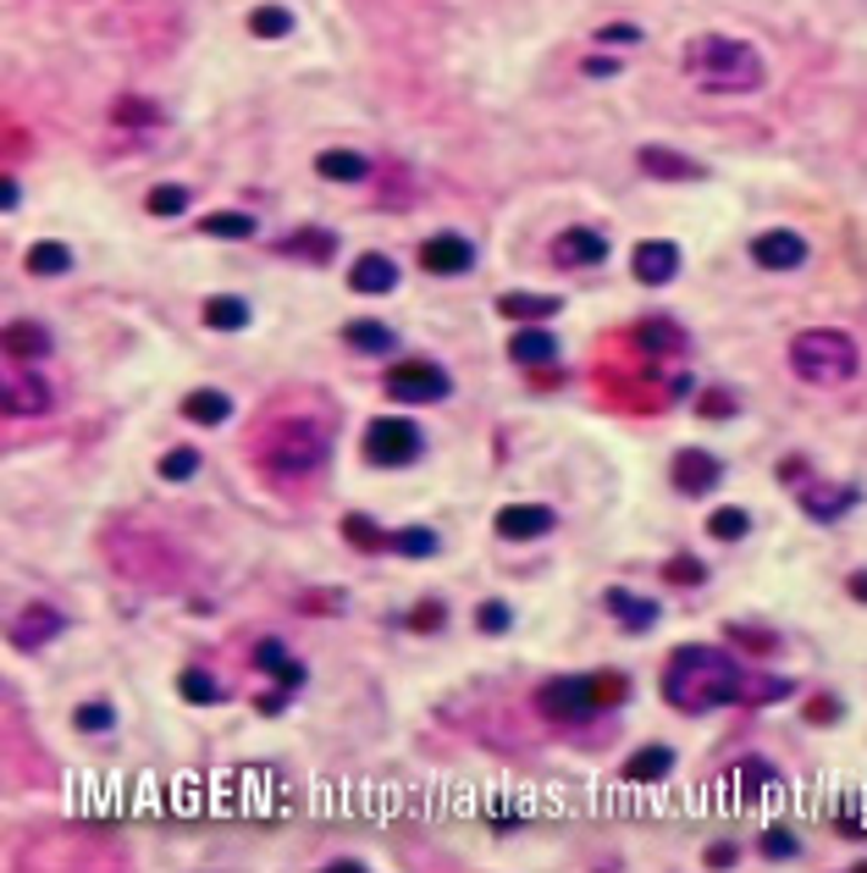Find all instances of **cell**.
Wrapping results in <instances>:
<instances>
[{"label": "cell", "instance_id": "obj_38", "mask_svg": "<svg viewBox=\"0 0 867 873\" xmlns=\"http://www.w3.org/2000/svg\"><path fill=\"white\" fill-rule=\"evenodd\" d=\"M177 691L188 697V703H199V708H210V703H221V686L205 675V669H183V680H177Z\"/></svg>", "mask_w": 867, "mask_h": 873}, {"label": "cell", "instance_id": "obj_25", "mask_svg": "<svg viewBox=\"0 0 867 873\" xmlns=\"http://www.w3.org/2000/svg\"><path fill=\"white\" fill-rule=\"evenodd\" d=\"M183 415H188L194 426H227V421H233V399H227L221 388H194V393L183 399Z\"/></svg>", "mask_w": 867, "mask_h": 873}, {"label": "cell", "instance_id": "obj_14", "mask_svg": "<svg viewBox=\"0 0 867 873\" xmlns=\"http://www.w3.org/2000/svg\"><path fill=\"white\" fill-rule=\"evenodd\" d=\"M674 492H686V498H702V492H713L723 475L719 453H708V448H680L674 453Z\"/></svg>", "mask_w": 867, "mask_h": 873}, {"label": "cell", "instance_id": "obj_13", "mask_svg": "<svg viewBox=\"0 0 867 873\" xmlns=\"http://www.w3.org/2000/svg\"><path fill=\"white\" fill-rule=\"evenodd\" d=\"M559 526V514L548 509V503H509V509H497V520H492V531L503 537V542H536V537H548Z\"/></svg>", "mask_w": 867, "mask_h": 873}, {"label": "cell", "instance_id": "obj_7", "mask_svg": "<svg viewBox=\"0 0 867 873\" xmlns=\"http://www.w3.org/2000/svg\"><path fill=\"white\" fill-rule=\"evenodd\" d=\"M382 388H387L393 404H442L453 393V376L442 365H432V360H398Z\"/></svg>", "mask_w": 867, "mask_h": 873}, {"label": "cell", "instance_id": "obj_49", "mask_svg": "<svg viewBox=\"0 0 867 873\" xmlns=\"http://www.w3.org/2000/svg\"><path fill=\"white\" fill-rule=\"evenodd\" d=\"M585 72H591V78H608V72H619V61H608V56H585Z\"/></svg>", "mask_w": 867, "mask_h": 873}, {"label": "cell", "instance_id": "obj_22", "mask_svg": "<svg viewBox=\"0 0 867 873\" xmlns=\"http://www.w3.org/2000/svg\"><path fill=\"white\" fill-rule=\"evenodd\" d=\"M630 343L647 349V354H680V349H686V332H680L674 315H647V321L630 332Z\"/></svg>", "mask_w": 867, "mask_h": 873}, {"label": "cell", "instance_id": "obj_36", "mask_svg": "<svg viewBox=\"0 0 867 873\" xmlns=\"http://www.w3.org/2000/svg\"><path fill=\"white\" fill-rule=\"evenodd\" d=\"M746 531H751V514H746V509H729V503H723V509L708 514V537H719V542H740Z\"/></svg>", "mask_w": 867, "mask_h": 873}, {"label": "cell", "instance_id": "obj_6", "mask_svg": "<svg viewBox=\"0 0 867 873\" xmlns=\"http://www.w3.org/2000/svg\"><path fill=\"white\" fill-rule=\"evenodd\" d=\"M426 453V432L410 421V415H376L365 426V459L382 464V470H404Z\"/></svg>", "mask_w": 867, "mask_h": 873}, {"label": "cell", "instance_id": "obj_27", "mask_svg": "<svg viewBox=\"0 0 867 873\" xmlns=\"http://www.w3.org/2000/svg\"><path fill=\"white\" fill-rule=\"evenodd\" d=\"M50 349H56V337H50L39 321H11V326H6V354H11V360H45Z\"/></svg>", "mask_w": 867, "mask_h": 873}, {"label": "cell", "instance_id": "obj_4", "mask_svg": "<svg viewBox=\"0 0 867 873\" xmlns=\"http://www.w3.org/2000/svg\"><path fill=\"white\" fill-rule=\"evenodd\" d=\"M790 371L812 388H846L857 371H863V349L851 332H835V326H812V332H796L790 337Z\"/></svg>", "mask_w": 867, "mask_h": 873}, {"label": "cell", "instance_id": "obj_30", "mask_svg": "<svg viewBox=\"0 0 867 873\" xmlns=\"http://www.w3.org/2000/svg\"><path fill=\"white\" fill-rule=\"evenodd\" d=\"M387 553H404V559H436L442 553V537L432 526H398L387 531Z\"/></svg>", "mask_w": 867, "mask_h": 873}, {"label": "cell", "instance_id": "obj_46", "mask_svg": "<svg viewBox=\"0 0 867 873\" xmlns=\"http://www.w3.org/2000/svg\"><path fill=\"white\" fill-rule=\"evenodd\" d=\"M597 39H602V45H641V28H636V22H613V28H602Z\"/></svg>", "mask_w": 867, "mask_h": 873}, {"label": "cell", "instance_id": "obj_21", "mask_svg": "<svg viewBox=\"0 0 867 873\" xmlns=\"http://www.w3.org/2000/svg\"><path fill=\"white\" fill-rule=\"evenodd\" d=\"M559 310H564L559 293H497V315H509L520 326H536V321H548Z\"/></svg>", "mask_w": 867, "mask_h": 873}, {"label": "cell", "instance_id": "obj_5", "mask_svg": "<svg viewBox=\"0 0 867 873\" xmlns=\"http://www.w3.org/2000/svg\"><path fill=\"white\" fill-rule=\"evenodd\" d=\"M608 697H619V680H597V675H559L536 691V708L559 725H575V719H591Z\"/></svg>", "mask_w": 867, "mask_h": 873}, {"label": "cell", "instance_id": "obj_17", "mask_svg": "<svg viewBox=\"0 0 867 873\" xmlns=\"http://www.w3.org/2000/svg\"><path fill=\"white\" fill-rule=\"evenodd\" d=\"M602 608H608L624 630H636V636L658 625V602L641 597V591H624V586H608V591H602Z\"/></svg>", "mask_w": 867, "mask_h": 873}, {"label": "cell", "instance_id": "obj_41", "mask_svg": "<svg viewBox=\"0 0 867 873\" xmlns=\"http://www.w3.org/2000/svg\"><path fill=\"white\" fill-rule=\"evenodd\" d=\"M757 846H762V857H774V863H796V857H801L796 835H790V830H779V824H774V830H762V841H757Z\"/></svg>", "mask_w": 867, "mask_h": 873}, {"label": "cell", "instance_id": "obj_2", "mask_svg": "<svg viewBox=\"0 0 867 873\" xmlns=\"http://www.w3.org/2000/svg\"><path fill=\"white\" fill-rule=\"evenodd\" d=\"M686 72L708 89V95H751L762 89V56L757 45L735 39V33H697L686 45Z\"/></svg>", "mask_w": 867, "mask_h": 873}, {"label": "cell", "instance_id": "obj_19", "mask_svg": "<svg viewBox=\"0 0 867 873\" xmlns=\"http://www.w3.org/2000/svg\"><path fill=\"white\" fill-rule=\"evenodd\" d=\"M509 360L514 365H525V371H536V365H553L559 360V337L536 321V326H520L514 337H509Z\"/></svg>", "mask_w": 867, "mask_h": 873}, {"label": "cell", "instance_id": "obj_9", "mask_svg": "<svg viewBox=\"0 0 867 873\" xmlns=\"http://www.w3.org/2000/svg\"><path fill=\"white\" fill-rule=\"evenodd\" d=\"M421 272H432V277H464V272H475V244L459 238V233H432L421 244Z\"/></svg>", "mask_w": 867, "mask_h": 873}, {"label": "cell", "instance_id": "obj_26", "mask_svg": "<svg viewBox=\"0 0 867 873\" xmlns=\"http://www.w3.org/2000/svg\"><path fill=\"white\" fill-rule=\"evenodd\" d=\"M315 171H321L326 183H365V177H371V160H365L359 149H321V155H315Z\"/></svg>", "mask_w": 867, "mask_h": 873}, {"label": "cell", "instance_id": "obj_11", "mask_svg": "<svg viewBox=\"0 0 867 873\" xmlns=\"http://www.w3.org/2000/svg\"><path fill=\"white\" fill-rule=\"evenodd\" d=\"M0 404H6V415H45V410L56 404V393H50V382H45L39 371L17 365V371H6Z\"/></svg>", "mask_w": 867, "mask_h": 873}, {"label": "cell", "instance_id": "obj_43", "mask_svg": "<svg viewBox=\"0 0 867 873\" xmlns=\"http://www.w3.org/2000/svg\"><path fill=\"white\" fill-rule=\"evenodd\" d=\"M475 625H481L486 636H503V630L514 625V608H509V602H481V608H475Z\"/></svg>", "mask_w": 867, "mask_h": 873}, {"label": "cell", "instance_id": "obj_8", "mask_svg": "<svg viewBox=\"0 0 867 873\" xmlns=\"http://www.w3.org/2000/svg\"><path fill=\"white\" fill-rule=\"evenodd\" d=\"M548 255H553V266H564V272H591V266L608 261V233H602V227H564Z\"/></svg>", "mask_w": 867, "mask_h": 873}, {"label": "cell", "instance_id": "obj_51", "mask_svg": "<svg viewBox=\"0 0 867 873\" xmlns=\"http://www.w3.org/2000/svg\"><path fill=\"white\" fill-rule=\"evenodd\" d=\"M0 205H6V210H17V205H22V188H17L11 177H6V188H0Z\"/></svg>", "mask_w": 867, "mask_h": 873}, {"label": "cell", "instance_id": "obj_31", "mask_svg": "<svg viewBox=\"0 0 867 873\" xmlns=\"http://www.w3.org/2000/svg\"><path fill=\"white\" fill-rule=\"evenodd\" d=\"M33 277H67L72 272V249L67 244H56V238H45V244H33L28 249V261H22Z\"/></svg>", "mask_w": 867, "mask_h": 873}, {"label": "cell", "instance_id": "obj_15", "mask_svg": "<svg viewBox=\"0 0 867 873\" xmlns=\"http://www.w3.org/2000/svg\"><path fill=\"white\" fill-rule=\"evenodd\" d=\"M796 503H801V514H807V520L835 526L846 509H857V487H840V481H801Z\"/></svg>", "mask_w": 867, "mask_h": 873}, {"label": "cell", "instance_id": "obj_10", "mask_svg": "<svg viewBox=\"0 0 867 873\" xmlns=\"http://www.w3.org/2000/svg\"><path fill=\"white\" fill-rule=\"evenodd\" d=\"M751 261L762 272H796V266H807V238L790 233V227H768V233L751 238Z\"/></svg>", "mask_w": 867, "mask_h": 873}, {"label": "cell", "instance_id": "obj_1", "mask_svg": "<svg viewBox=\"0 0 867 873\" xmlns=\"http://www.w3.org/2000/svg\"><path fill=\"white\" fill-rule=\"evenodd\" d=\"M746 664L723 647H708V641H686L669 653L663 664V703L680 708V714H719V708H735L746 703Z\"/></svg>", "mask_w": 867, "mask_h": 873}, {"label": "cell", "instance_id": "obj_12", "mask_svg": "<svg viewBox=\"0 0 867 873\" xmlns=\"http://www.w3.org/2000/svg\"><path fill=\"white\" fill-rule=\"evenodd\" d=\"M630 272H636L641 288H663V283H674V277H680V244H669V238H647V244H636Z\"/></svg>", "mask_w": 867, "mask_h": 873}, {"label": "cell", "instance_id": "obj_39", "mask_svg": "<svg viewBox=\"0 0 867 873\" xmlns=\"http://www.w3.org/2000/svg\"><path fill=\"white\" fill-rule=\"evenodd\" d=\"M199 475V448H171L160 453V481H188Z\"/></svg>", "mask_w": 867, "mask_h": 873}, {"label": "cell", "instance_id": "obj_44", "mask_svg": "<svg viewBox=\"0 0 867 873\" xmlns=\"http://www.w3.org/2000/svg\"><path fill=\"white\" fill-rule=\"evenodd\" d=\"M663 576H669L674 586H702V581H708L702 559H686V553H680V559H669V565H663Z\"/></svg>", "mask_w": 867, "mask_h": 873}, {"label": "cell", "instance_id": "obj_35", "mask_svg": "<svg viewBox=\"0 0 867 873\" xmlns=\"http://www.w3.org/2000/svg\"><path fill=\"white\" fill-rule=\"evenodd\" d=\"M249 33L283 39V33H293V11L288 6H255V11H249Z\"/></svg>", "mask_w": 867, "mask_h": 873}, {"label": "cell", "instance_id": "obj_16", "mask_svg": "<svg viewBox=\"0 0 867 873\" xmlns=\"http://www.w3.org/2000/svg\"><path fill=\"white\" fill-rule=\"evenodd\" d=\"M6 636H11V647H17V653H39L45 641H56V636H61V614H56L50 602H28V608L11 619V630H6Z\"/></svg>", "mask_w": 867, "mask_h": 873}, {"label": "cell", "instance_id": "obj_28", "mask_svg": "<svg viewBox=\"0 0 867 873\" xmlns=\"http://www.w3.org/2000/svg\"><path fill=\"white\" fill-rule=\"evenodd\" d=\"M277 255H298V261H315V266H326V261L337 255V233L304 227V233H293V238H277Z\"/></svg>", "mask_w": 867, "mask_h": 873}, {"label": "cell", "instance_id": "obj_45", "mask_svg": "<svg viewBox=\"0 0 867 873\" xmlns=\"http://www.w3.org/2000/svg\"><path fill=\"white\" fill-rule=\"evenodd\" d=\"M117 122L149 128V122H160V106H149V100H117Z\"/></svg>", "mask_w": 867, "mask_h": 873}, {"label": "cell", "instance_id": "obj_20", "mask_svg": "<svg viewBox=\"0 0 867 873\" xmlns=\"http://www.w3.org/2000/svg\"><path fill=\"white\" fill-rule=\"evenodd\" d=\"M641 171H652V177H663V183H702V177H708L702 160H691V155H680V149H658V145L641 149Z\"/></svg>", "mask_w": 867, "mask_h": 873}, {"label": "cell", "instance_id": "obj_18", "mask_svg": "<svg viewBox=\"0 0 867 873\" xmlns=\"http://www.w3.org/2000/svg\"><path fill=\"white\" fill-rule=\"evenodd\" d=\"M348 288L354 293H365V298H382V293H393L398 288V261L393 255H359L354 261V272H348Z\"/></svg>", "mask_w": 867, "mask_h": 873}, {"label": "cell", "instance_id": "obj_32", "mask_svg": "<svg viewBox=\"0 0 867 873\" xmlns=\"http://www.w3.org/2000/svg\"><path fill=\"white\" fill-rule=\"evenodd\" d=\"M199 233H210V238H255V216H244V210H216V216L199 222Z\"/></svg>", "mask_w": 867, "mask_h": 873}, {"label": "cell", "instance_id": "obj_34", "mask_svg": "<svg viewBox=\"0 0 867 873\" xmlns=\"http://www.w3.org/2000/svg\"><path fill=\"white\" fill-rule=\"evenodd\" d=\"M255 664H260L266 675H283L288 686H298V680H304V669H298V664L288 658V647H283V641H260V647H255Z\"/></svg>", "mask_w": 867, "mask_h": 873}, {"label": "cell", "instance_id": "obj_29", "mask_svg": "<svg viewBox=\"0 0 867 873\" xmlns=\"http://www.w3.org/2000/svg\"><path fill=\"white\" fill-rule=\"evenodd\" d=\"M199 315H205V326H210V332H244V326H249V304H244V298H233V293H210Z\"/></svg>", "mask_w": 867, "mask_h": 873}, {"label": "cell", "instance_id": "obj_3", "mask_svg": "<svg viewBox=\"0 0 867 873\" xmlns=\"http://www.w3.org/2000/svg\"><path fill=\"white\" fill-rule=\"evenodd\" d=\"M332 442H326V426L304 421V415H288V421H272L260 442H255V464L272 475V481H309L321 464H326Z\"/></svg>", "mask_w": 867, "mask_h": 873}, {"label": "cell", "instance_id": "obj_42", "mask_svg": "<svg viewBox=\"0 0 867 873\" xmlns=\"http://www.w3.org/2000/svg\"><path fill=\"white\" fill-rule=\"evenodd\" d=\"M72 725L83 729V735H106V729L117 725V714H111V703H78Z\"/></svg>", "mask_w": 867, "mask_h": 873}, {"label": "cell", "instance_id": "obj_48", "mask_svg": "<svg viewBox=\"0 0 867 873\" xmlns=\"http://www.w3.org/2000/svg\"><path fill=\"white\" fill-rule=\"evenodd\" d=\"M729 410H735V404H729L723 393H708V399H702V415H708V421H713V415H729Z\"/></svg>", "mask_w": 867, "mask_h": 873}, {"label": "cell", "instance_id": "obj_47", "mask_svg": "<svg viewBox=\"0 0 867 873\" xmlns=\"http://www.w3.org/2000/svg\"><path fill=\"white\" fill-rule=\"evenodd\" d=\"M436 619H442V602H421V608H410V630H436Z\"/></svg>", "mask_w": 867, "mask_h": 873}, {"label": "cell", "instance_id": "obj_37", "mask_svg": "<svg viewBox=\"0 0 867 873\" xmlns=\"http://www.w3.org/2000/svg\"><path fill=\"white\" fill-rule=\"evenodd\" d=\"M145 210L149 216H183V210H188V183H160V188H149Z\"/></svg>", "mask_w": 867, "mask_h": 873}, {"label": "cell", "instance_id": "obj_40", "mask_svg": "<svg viewBox=\"0 0 867 873\" xmlns=\"http://www.w3.org/2000/svg\"><path fill=\"white\" fill-rule=\"evenodd\" d=\"M762 785H779V774H774L768 763H757V757H751V763H740V768H735V791H740V796H757Z\"/></svg>", "mask_w": 867, "mask_h": 873}, {"label": "cell", "instance_id": "obj_52", "mask_svg": "<svg viewBox=\"0 0 867 873\" xmlns=\"http://www.w3.org/2000/svg\"><path fill=\"white\" fill-rule=\"evenodd\" d=\"M851 597H857V602H867V570H851Z\"/></svg>", "mask_w": 867, "mask_h": 873}, {"label": "cell", "instance_id": "obj_33", "mask_svg": "<svg viewBox=\"0 0 867 873\" xmlns=\"http://www.w3.org/2000/svg\"><path fill=\"white\" fill-rule=\"evenodd\" d=\"M343 537H348V548H365V553H382L387 548V531L371 514H348L343 520Z\"/></svg>", "mask_w": 867, "mask_h": 873}, {"label": "cell", "instance_id": "obj_50", "mask_svg": "<svg viewBox=\"0 0 867 873\" xmlns=\"http://www.w3.org/2000/svg\"><path fill=\"white\" fill-rule=\"evenodd\" d=\"M735 863V846H708V869H729Z\"/></svg>", "mask_w": 867, "mask_h": 873}, {"label": "cell", "instance_id": "obj_24", "mask_svg": "<svg viewBox=\"0 0 867 873\" xmlns=\"http://www.w3.org/2000/svg\"><path fill=\"white\" fill-rule=\"evenodd\" d=\"M674 763H680L674 746H641V752L624 763V779H630V785H658V779L674 774Z\"/></svg>", "mask_w": 867, "mask_h": 873}, {"label": "cell", "instance_id": "obj_23", "mask_svg": "<svg viewBox=\"0 0 867 873\" xmlns=\"http://www.w3.org/2000/svg\"><path fill=\"white\" fill-rule=\"evenodd\" d=\"M343 343L348 349H359V354H376V360H387V354H398V332L393 326H382V321H348L343 326Z\"/></svg>", "mask_w": 867, "mask_h": 873}]
</instances>
